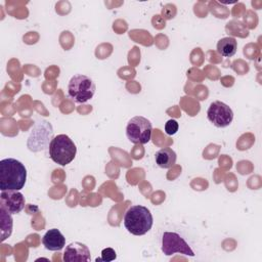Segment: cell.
Masks as SVG:
<instances>
[{
  "label": "cell",
  "mask_w": 262,
  "mask_h": 262,
  "mask_svg": "<svg viewBox=\"0 0 262 262\" xmlns=\"http://www.w3.org/2000/svg\"><path fill=\"white\" fill-rule=\"evenodd\" d=\"M96 86L93 80L82 74L74 75L68 85L69 96L78 103H84L91 99L95 93Z\"/></svg>",
  "instance_id": "4"
},
{
  "label": "cell",
  "mask_w": 262,
  "mask_h": 262,
  "mask_svg": "<svg viewBox=\"0 0 262 262\" xmlns=\"http://www.w3.org/2000/svg\"><path fill=\"white\" fill-rule=\"evenodd\" d=\"M154 223L150 211L141 205L131 206L124 215L125 228L134 235H143L148 232Z\"/></svg>",
  "instance_id": "2"
},
{
  "label": "cell",
  "mask_w": 262,
  "mask_h": 262,
  "mask_svg": "<svg viewBox=\"0 0 262 262\" xmlns=\"http://www.w3.org/2000/svg\"><path fill=\"white\" fill-rule=\"evenodd\" d=\"M162 252L166 256H171L176 253L191 257L194 256L193 251L185 242V239L178 233L170 231L164 232L162 235Z\"/></svg>",
  "instance_id": "6"
},
{
  "label": "cell",
  "mask_w": 262,
  "mask_h": 262,
  "mask_svg": "<svg viewBox=\"0 0 262 262\" xmlns=\"http://www.w3.org/2000/svg\"><path fill=\"white\" fill-rule=\"evenodd\" d=\"M48 150L50 159L60 166L70 164L77 154L76 144L66 134H58L53 137L49 143Z\"/></svg>",
  "instance_id": "3"
},
{
  "label": "cell",
  "mask_w": 262,
  "mask_h": 262,
  "mask_svg": "<svg viewBox=\"0 0 262 262\" xmlns=\"http://www.w3.org/2000/svg\"><path fill=\"white\" fill-rule=\"evenodd\" d=\"M208 120L218 128H225L233 120V112L226 103L216 100L210 103L207 110Z\"/></svg>",
  "instance_id": "7"
},
{
  "label": "cell",
  "mask_w": 262,
  "mask_h": 262,
  "mask_svg": "<svg viewBox=\"0 0 262 262\" xmlns=\"http://www.w3.org/2000/svg\"><path fill=\"white\" fill-rule=\"evenodd\" d=\"M176 152L170 147H163L155 155L156 164L163 169H169L176 163Z\"/></svg>",
  "instance_id": "12"
},
{
  "label": "cell",
  "mask_w": 262,
  "mask_h": 262,
  "mask_svg": "<svg viewBox=\"0 0 262 262\" xmlns=\"http://www.w3.org/2000/svg\"><path fill=\"white\" fill-rule=\"evenodd\" d=\"M52 136V127L48 122L37 124L32 130L28 140V147L32 151L44 149L48 142V138Z\"/></svg>",
  "instance_id": "8"
},
{
  "label": "cell",
  "mask_w": 262,
  "mask_h": 262,
  "mask_svg": "<svg viewBox=\"0 0 262 262\" xmlns=\"http://www.w3.org/2000/svg\"><path fill=\"white\" fill-rule=\"evenodd\" d=\"M25 196L18 190H3L0 193V208L8 213L17 214L25 208Z\"/></svg>",
  "instance_id": "9"
},
{
  "label": "cell",
  "mask_w": 262,
  "mask_h": 262,
  "mask_svg": "<svg viewBox=\"0 0 262 262\" xmlns=\"http://www.w3.org/2000/svg\"><path fill=\"white\" fill-rule=\"evenodd\" d=\"M62 258L66 262H88L91 260V255L85 244L74 242L66 247Z\"/></svg>",
  "instance_id": "10"
},
{
  "label": "cell",
  "mask_w": 262,
  "mask_h": 262,
  "mask_svg": "<svg viewBox=\"0 0 262 262\" xmlns=\"http://www.w3.org/2000/svg\"><path fill=\"white\" fill-rule=\"evenodd\" d=\"M237 49V42L233 37H225L218 41L217 51L224 57H230L235 54Z\"/></svg>",
  "instance_id": "13"
},
{
  "label": "cell",
  "mask_w": 262,
  "mask_h": 262,
  "mask_svg": "<svg viewBox=\"0 0 262 262\" xmlns=\"http://www.w3.org/2000/svg\"><path fill=\"white\" fill-rule=\"evenodd\" d=\"M178 128H179L178 122L176 120H174V119L168 120L166 122V124H165V132L168 135H174L178 131Z\"/></svg>",
  "instance_id": "16"
},
{
  "label": "cell",
  "mask_w": 262,
  "mask_h": 262,
  "mask_svg": "<svg viewBox=\"0 0 262 262\" xmlns=\"http://www.w3.org/2000/svg\"><path fill=\"white\" fill-rule=\"evenodd\" d=\"M0 226H1V241H5L11 235L13 220L11 214L3 208H0Z\"/></svg>",
  "instance_id": "14"
},
{
  "label": "cell",
  "mask_w": 262,
  "mask_h": 262,
  "mask_svg": "<svg viewBox=\"0 0 262 262\" xmlns=\"http://www.w3.org/2000/svg\"><path fill=\"white\" fill-rule=\"evenodd\" d=\"M151 123L142 116L131 118L126 126V136L134 144H145L150 140Z\"/></svg>",
  "instance_id": "5"
},
{
  "label": "cell",
  "mask_w": 262,
  "mask_h": 262,
  "mask_svg": "<svg viewBox=\"0 0 262 262\" xmlns=\"http://www.w3.org/2000/svg\"><path fill=\"white\" fill-rule=\"evenodd\" d=\"M117 258V254L114 249L112 248H105L101 251V258H97L96 261L101 260V261H113Z\"/></svg>",
  "instance_id": "15"
},
{
  "label": "cell",
  "mask_w": 262,
  "mask_h": 262,
  "mask_svg": "<svg viewBox=\"0 0 262 262\" xmlns=\"http://www.w3.org/2000/svg\"><path fill=\"white\" fill-rule=\"evenodd\" d=\"M27 169L25 165L13 158L0 161V190H19L25 186Z\"/></svg>",
  "instance_id": "1"
},
{
  "label": "cell",
  "mask_w": 262,
  "mask_h": 262,
  "mask_svg": "<svg viewBox=\"0 0 262 262\" xmlns=\"http://www.w3.org/2000/svg\"><path fill=\"white\" fill-rule=\"evenodd\" d=\"M42 243L49 251H60L66 246V237L57 228H52L43 235Z\"/></svg>",
  "instance_id": "11"
}]
</instances>
